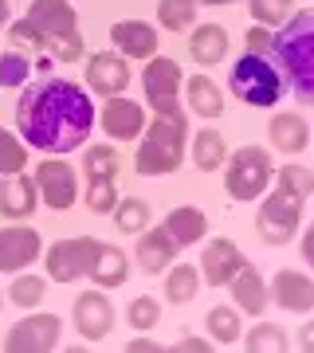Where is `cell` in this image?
Returning a JSON list of instances; mask_svg holds the SVG:
<instances>
[{"mask_svg": "<svg viewBox=\"0 0 314 353\" xmlns=\"http://www.w3.org/2000/svg\"><path fill=\"white\" fill-rule=\"evenodd\" d=\"M188 153H193V165H197L201 173H216V169H224V161H228V141H224V134H216V130H197Z\"/></svg>", "mask_w": 314, "mask_h": 353, "instance_id": "83f0119b", "label": "cell"}, {"mask_svg": "<svg viewBox=\"0 0 314 353\" xmlns=\"http://www.w3.org/2000/svg\"><path fill=\"white\" fill-rule=\"evenodd\" d=\"M251 16H255V24L264 28H283L295 12V0H248Z\"/></svg>", "mask_w": 314, "mask_h": 353, "instance_id": "ab89813d", "label": "cell"}, {"mask_svg": "<svg viewBox=\"0 0 314 353\" xmlns=\"http://www.w3.org/2000/svg\"><path fill=\"white\" fill-rule=\"evenodd\" d=\"M157 24L165 32H188L197 24V0H157Z\"/></svg>", "mask_w": 314, "mask_h": 353, "instance_id": "1f68e13d", "label": "cell"}, {"mask_svg": "<svg viewBox=\"0 0 314 353\" xmlns=\"http://www.w3.org/2000/svg\"><path fill=\"white\" fill-rule=\"evenodd\" d=\"M39 255H43V236L36 228L20 224V220L12 228H0V275L28 271Z\"/></svg>", "mask_w": 314, "mask_h": 353, "instance_id": "7c38bea8", "label": "cell"}, {"mask_svg": "<svg viewBox=\"0 0 314 353\" xmlns=\"http://www.w3.org/2000/svg\"><path fill=\"white\" fill-rule=\"evenodd\" d=\"M271 51L287 79V90L302 106H314V8L291 12V20L275 32Z\"/></svg>", "mask_w": 314, "mask_h": 353, "instance_id": "7a4b0ae2", "label": "cell"}, {"mask_svg": "<svg viewBox=\"0 0 314 353\" xmlns=\"http://www.w3.org/2000/svg\"><path fill=\"white\" fill-rule=\"evenodd\" d=\"M95 130V102L90 90L75 79L43 75L20 87L16 99V134L39 153H75L87 145Z\"/></svg>", "mask_w": 314, "mask_h": 353, "instance_id": "6da1fadb", "label": "cell"}, {"mask_svg": "<svg viewBox=\"0 0 314 353\" xmlns=\"http://www.w3.org/2000/svg\"><path fill=\"white\" fill-rule=\"evenodd\" d=\"M71 326L79 330V338L102 341L114 330V303L106 294H99V290H83L71 303Z\"/></svg>", "mask_w": 314, "mask_h": 353, "instance_id": "4fadbf2b", "label": "cell"}, {"mask_svg": "<svg viewBox=\"0 0 314 353\" xmlns=\"http://www.w3.org/2000/svg\"><path fill=\"white\" fill-rule=\"evenodd\" d=\"M99 126L106 138L114 141H134L141 138V130H146V106L134 102L130 94H114L106 99V106L99 110Z\"/></svg>", "mask_w": 314, "mask_h": 353, "instance_id": "5bb4252c", "label": "cell"}, {"mask_svg": "<svg viewBox=\"0 0 314 353\" xmlns=\"http://www.w3.org/2000/svg\"><path fill=\"white\" fill-rule=\"evenodd\" d=\"M32 79V59L24 51H0V90H20Z\"/></svg>", "mask_w": 314, "mask_h": 353, "instance_id": "e575fe53", "label": "cell"}, {"mask_svg": "<svg viewBox=\"0 0 314 353\" xmlns=\"http://www.w3.org/2000/svg\"><path fill=\"white\" fill-rule=\"evenodd\" d=\"M244 345H248L251 353H264V350H287L291 338H287V330L279 326V322H259V326H251V334L244 338Z\"/></svg>", "mask_w": 314, "mask_h": 353, "instance_id": "8d00e7d4", "label": "cell"}, {"mask_svg": "<svg viewBox=\"0 0 314 353\" xmlns=\"http://www.w3.org/2000/svg\"><path fill=\"white\" fill-rule=\"evenodd\" d=\"M8 36H12L16 48H32V51H48V43H43V36H39V28L32 24V20H8Z\"/></svg>", "mask_w": 314, "mask_h": 353, "instance_id": "60d3db41", "label": "cell"}, {"mask_svg": "<svg viewBox=\"0 0 314 353\" xmlns=\"http://www.w3.org/2000/svg\"><path fill=\"white\" fill-rule=\"evenodd\" d=\"M204 326H208V338L216 345H236V341H244V322H239L236 306H213L208 318H204Z\"/></svg>", "mask_w": 314, "mask_h": 353, "instance_id": "f1b7e54d", "label": "cell"}, {"mask_svg": "<svg viewBox=\"0 0 314 353\" xmlns=\"http://www.w3.org/2000/svg\"><path fill=\"white\" fill-rule=\"evenodd\" d=\"M32 181L39 189V204H48L51 212H67L79 201V169L67 157H59V153H51L48 161H39Z\"/></svg>", "mask_w": 314, "mask_h": 353, "instance_id": "30bf717a", "label": "cell"}, {"mask_svg": "<svg viewBox=\"0 0 314 353\" xmlns=\"http://www.w3.org/2000/svg\"><path fill=\"white\" fill-rule=\"evenodd\" d=\"M39 208V189L28 173H8L0 181V216L4 220H28Z\"/></svg>", "mask_w": 314, "mask_h": 353, "instance_id": "ffe728a7", "label": "cell"}, {"mask_svg": "<svg viewBox=\"0 0 314 353\" xmlns=\"http://www.w3.org/2000/svg\"><path fill=\"white\" fill-rule=\"evenodd\" d=\"M110 216H114V224H118V232H146L150 228V204L141 201V196H118Z\"/></svg>", "mask_w": 314, "mask_h": 353, "instance_id": "d6a6232c", "label": "cell"}, {"mask_svg": "<svg viewBox=\"0 0 314 353\" xmlns=\"http://www.w3.org/2000/svg\"><path fill=\"white\" fill-rule=\"evenodd\" d=\"M118 169H122V153L114 145H87L83 150V173L87 181H118Z\"/></svg>", "mask_w": 314, "mask_h": 353, "instance_id": "f546056e", "label": "cell"}, {"mask_svg": "<svg viewBox=\"0 0 314 353\" xmlns=\"http://www.w3.org/2000/svg\"><path fill=\"white\" fill-rule=\"evenodd\" d=\"M177 252H181V243L173 240V232L169 228H146L138 232V248H134V263L146 271V275H165L169 263H177Z\"/></svg>", "mask_w": 314, "mask_h": 353, "instance_id": "ac0fdd59", "label": "cell"}, {"mask_svg": "<svg viewBox=\"0 0 314 353\" xmlns=\"http://www.w3.org/2000/svg\"><path fill=\"white\" fill-rule=\"evenodd\" d=\"M130 350H157V341H153V338H134V341H130Z\"/></svg>", "mask_w": 314, "mask_h": 353, "instance_id": "f6af8a7d", "label": "cell"}, {"mask_svg": "<svg viewBox=\"0 0 314 353\" xmlns=\"http://www.w3.org/2000/svg\"><path fill=\"white\" fill-rule=\"evenodd\" d=\"M28 20L39 28L48 51L59 63H79L87 59V43L79 36V12L71 0H32Z\"/></svg>", "mask_w": 314, "mask_h": 353, "instance_id": "5b68a950", "label": "cell"}, {"mask_svg": "<svg viewBox=\"0 0 314 353\" xmlns=\"http://www.w3.org/2000/svg\"><path fill=\"white\" fill-rule=\"evenodd\" d=\"M28 169V141L12 134L8 126H0V173H24Z\"/></svg>", "mask_w": 314, "mask_h": 353, "instance_id": "836d02e7", "label": "cell"}, {"mask_svg": "<svg viewBox=\"0 0 314 353\" xmlns=\"http://www.w3.org/2000/svg\"><path fill=\"white\" fill-rule=\"evenodd\" d=\"M299 345H302V350H314V318H311V322H302V330H299Z\"/></svg>", "mask_w": 314, "mask_h": 353, "instance_id": "ee69618b", "label": "cell"}, {"mask_svg": "<svg viewBox=\"0 0 314 353\" xmlns=\"http://www.w3.org/2000/svg\"><path fill=\"white\" fill-rule=\"evenodd\" d=\"M302 224V201L287 189H271L267 196H259V212H255V232L267 248H287L299 236Z\"/></svg>", "mask_w": 314, "mask_h": 353, "instance_id": "ba28073f", "label": "cell"}, {"mask_svg": "<svg viewBox=\"0 0 314 353\" xmlns=\"http://www.w3.org/2000/svg\"><path fill=\"white\" fill-rule=\"evenodd\" d=\"M275 181V161L264 145H239L236 153H228L224 161V189L232 201L251 204L267 192V185Z\"/></svg>", "mask_w": 314, "mask_h": 353, "instance_id": "8992f818", "label": "cell"}, {"mask_svg": "<svg viewBox=\"0 0 314 353\" xmlns=\"http://www.w3.org/2000/svg\"><path fill=\"white\" fill-rule=\"evenodd\" d=\"M126 322H130L134 330H157V322H161V303H157L153 294L130 299V306H126Z\"/></svg>", "mask_w": 314, "mask_h": 353, "instance_id": "f35d334b", "label": "cell"}, {"mask_svg": "<svg viewBox=\"0 0 314 353\" xmlns=\"http://www.w3.org/2000/svg\"><path fill=\"white\" fill-rule=\"evenodd\" d=\"M188 55H193V63L216 67L228 55V32L220 24H193V36H188Z\"/></svg>", "mask_w": 314, "mask_h": 353, "instance_id": "603a6c76", "label": "cell"}, {"mask_svg": "<svg viewBox=\"0 0 314 353\" xmlns=\"http://www.w3.org/2000/svg\"><path fill=\"white\" fill-rule=\"evenodd\" d=\"M213 345V338H193V334H185V338L177 341V350H197V353H204Z\"/></svg>", "mask_w": 314, "mask_h": 353, "instance_id": "7bdbcfd3", "label": "cell"}, {"mask_svg": "<svg viewBox=\"0 0 314 353\" xmlns=\"http://www.w3.org/2000/svg\"><path fill=\"white\" fill-rule=\"evenodd\" d=\"M299 252H302V263H306V267L314 271V224L306 228V232H302V240H299Z\"/></svg>", "mask_w": 314, "mask_h": 353, "instance_id": "b9f144b4", "label": "cell"}, {"mask_svg": "<svg viewBox=\"0 0 314 353\" xmlns=\"http://www.w3.org/2000/svg\"><path fill=\"white\" fill-rule=\"evenodd\" d=\"M43 299H48V279H43V275H24V271H16L12 287H8V303L20 306V310H36Z\"/></svg>", "mask_w": 314, "mask_h": 353, "instance_id": "4dcf8cb0", "label": "cell"}, {"mask_svg": "<svg viewBox=\"0 0 314 353\" xmlns=\"http://www.w3.org/2000/svg\"><path fill=\"white\" fill-rule=\"evenodd\" d=\"M165 228L173 232V240L181 243V248H193V243L204 240V232H208V216H204L197 204H181V208H173V212L165 216Z\"/></svg>", "mask_w": 314, "mask_h": 353, "instance_id": "4316f807", "label": "cell"}, {"mask_svg": "<svg viewBox=\"0 0 314 353\" xmlns=\"http://www.w3.org/2000/svg\"><path fill=\"white\" fill-rule=\"evenodd\" d=\"M244 263H248V255L239 252L228 236H216V240L204 243L201 263H197V267H201V279L208 283V287H228Z\"/></svg>", "mask_w": 314, "mask_h": 353, "instance_id": "e0dca14e", "label": "cell"}, {"mask_svg": "<svg viewBox=\"0 0 314 353\" xmlns=\"http://www.w3.org/2000/svg\"><path fill=\"white\" fill-rule=\"evenodd\" d=\"M118 181H87V192H83V204H87L90 216H110L114 204H118Z\"/></svg>", "mask_w": 314, "mask_h": 353, "instance_id": "d590c367", "label": "cell"}, {"mask_svg": "<svg viewBox=\"0 0 314 353\" xmlns=\"http://www.w3.org/2000/svg\"><path fill=\"white\" fill-rule=\"evenodd\" d=\"M141 90H146V106L161 118H188L185 114V75H181V63L169 59V55H153L146 59V71H141Z\"/></svg>", "mask_w": 314, "mask_h": 353, "instance_id": "52a82bcc", "label": "cell"}, {"mask_svg": "<svg viewBox=\"0 0 314 353\" xmlns=\"http://www.w3.org/2000/svg\"><path fill=\"white\" fill-rule=\"evenodd\" d=\"M181 94H185V106L197 114V118H208V122H213V118L224 114V94H220V87H216L208 75H188Z\"/></svg>", "mask_w": 314, "mask_h": 353, "instance_id": "cb8c5ba5", "label": "cell"}, {"mask_svg": "<svg viewBox=\"0 0 314 353\" xmlns=\"http://www.w3.org/2000/svg\"><path fill=\"white\" fill-rule=\"evenodd\" d=\"M63 318L59 314H24L16 326H8L4 334V350L8 353H48L59 345Z\"/></svg>", "mask_w": 314, "mask_h": 353, "instance_id": "8fae6325", "label": "cell"}, {"mask_svg": "<svg viewBox=\"0 0 314 353\" xmlns=\"http://www.w3.org/2000/svg\"><path fill=\"white\" fill-rule=\"evenodd\" d=\"M185 138H188V118H161V114H153V122H146V130L138 138L134 169L141 176H165L173 169H181Z\"/></svg>", "mask_w": 314, "mask_h": 353, "instance_id": "3957f363", "label": "cell"}, {"mask_svg": "<svg viewBox=\"0 0 314 353\" xmlns=\"http://www.w3.org/2000/svg\"><path fill=\"white\" fill-rule=\"evenodd\" d=\"M228 290H232V306H236L239 314H251L259 318L267 310V303H271V290H267V279L255 271L251 263H244L236 271V279L228 283Z\"/></svg>", "mask_w": 314, "mask_h": 353, "instance_id": "d6986e66", "label": "cell"}, {"mask_svg": "<svg viewBox=\"0 0 314 353\" xmlns=\"http://www.w3.org/2000/svg\"><path fill=\"white\" fill-rule=\"evenodd\" d=\"M232 94L248 106H279V99L287 94V79L275 63V51H244L232 63Z\"/></svg>", "mask_w": 314, "mask_h": 353, "instance_id": "277c9868", "label": "cell"}, {"mask_svg": "<svg viewBox=\"0 0 314 353\" xmlns=\"http://www.w3.org/2000/svg\"><path fill=\"white\" fill-rule=\"evenodd\" d=\"M267 138H271V145H275L279 153H302L306 145H311V126H306L302 114L283 110V114H271Z\"/></svg>", "mask_w": 314, "mask_h": 353, "instance_id": "7402d4cb", "label": "cell"}, {"mask_svg": "<svg viewBox=\"0 0 314 353\" xmlns=\"http://www.w3.org/2000/svg\"><path fill=\"white\" fill-rule=\"evenodd\" d=\"M271 290V303L279 310H287V314H311L314 310V279L306 271H295V267H283L271 275L267 283Z\"/></svg>", "mask_w": 314, "mask_h": 353, "instance_id": "9a60e30c", "label": "cell"}, {"mask_svg": "<svg viewBox=\"0 0 314 353\" xmlns=\"http://www.w3.org/2000/svg\"><path fill=\"white\" fill-rule=\"evenodd\" d=\"M90 279H95V287H99V290L122 287L126 279H130V259H126L122 248H114V243H102L99 255H95V267H90Z\"/></svg>", "mask_w": 314, "mask_h": 353, "instance_id": "d4e9b609", "label": "cell"}, {"mask_svg": "<svg viewBox=\"0 0 314 353\" xmlns=\"http://www.w3.org/2000/svg\"><path fill=\"white\" fill-rule=\"evenodd\" d=\"M130 63L118 51H99L87 59V90H95L99 99H114V94H126L130 87Z\"/></svg>", "mask_w": 314, "mask_h": 353, "instance_id": "2e32d148", "label": "cell"}, {"mask_svg": "<svg viewBox=\"0 0 314 353\" xmlns=\"http://www.w3.org/2000/svg\"><path fill=\"white\" fill-rule=\"evenodd\" d=\"M110 43L126 59H153L157 55V28L146 20H118L110 28Z\"/></svg>", "mask_w": 314, "mask_h": 353, "instance_id": "44dd1931", "label": "cell"}, {"mask_svg": "<svg viewBox=\"0 0 314 353\" xmlns=\"http://www.w3.org/2000/svg\"><path fill=\"white\" fill-rule=\"evenodd\" d=\"M275 185L295 192L299 201H311L314 196V173L306 165H283V169H275Z\"/></svg>", "mask_w": 314, "mask_h": 353, "instance_id": "74e56055", "label": "cell"}, {"mask_svg": "<svg viewBox=\"0 0 314 353\" xmlns=\"http://www.w3.org/2000/svg\"><path fill=\"white\" fill-rule=\"evenodd\" d=\"M0 306H4V299H0Z\"/></svg>", "mask_w": 314, "mask_h": 353, "instance_id": "c3c4849f", "label": "cell"}, {"mask_svg": "<svg viewBox=\"0 0 314 353\" xmlns=\"http://www.w3.org/2000/svg\"><path fill=\"white\" fill-rule=\"evenodd\" d=\"M99 248H102V240H90V236L55 240L51 248H43L48 279H55V283H79V279H90V267H95Z\"/></svg>", "mask_w": 314, "mask_h": 353, "instance_id": "9c48e42d", "label": "cell"}, {"mask_svg": "<svg viewBox=\"0 0 314 353\" xmlns=\"http://www.w3.org/2000/svg\"><path fill=\"white\" fill-rule=\"evenodd\" d=\"M201 267L197 263H169L165 271V299L173 306H188L197 294H201Z\"/></svg>", "mask_w": 314, "mask_h": 353, "instance_id": "484cf974", "label": "cell"}, {"mask_svg": "<svg viewBox=\"0 0 314 353\" xmlns=\"http://www.w3.org/2000/svg\"><path fill=\"white\" fill-rule=\"evenodd\" d=\"M197 4H236V0H197Z\"/></svg>", "mask_w": 314, "mask_h": 353, "instance_id": "7dc6e473", "label": "cell"}, {"mask_svg": "<svg viewBox=\"0 0 314 353\" xmlns=\"http://www.w3.org/2000/svg\"><path fill=\"white\" fill-rule=\"evenodd\" d=\"M8 20H12V8H8V0H0V28H8Z\"/></svg>", "mask_w": 314, "mask_h": 353, "instance_id": "bcb514c9", "label": "cell"}]
</instances>
